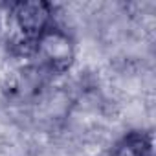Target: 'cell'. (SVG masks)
<instances>
[{
	"mask_svg": "<svg viewBox=\"0 0 156 156\" xmlns=\"http://www.w3.org/2000/svg\"><path fill=\"white\" fill-rule=\"evenodd\" d=\"M33 57L39 61L37 66L50 75L68 72L75 61V44L72 35L61 26L51 24L37 37Z\"/></svg>",
	"mask_w": 156,
	"mask_h": 156,
	"instance_id": "1",
	"label": "cell"
},
{
	"mask_svg": "<svg viewBox=\"0 0 156 156\" xmlns=\"http://www.w3.org/2000/svg\"><path fill=\"white\" fill-rule=\"evenodd\" d=\"M55 8L42 0H28V2H15L9 6V28L11 33L20 35L30 41L46 31L53 22Z\"/></svg>",
	"mask_w": 156,
	"mask_h": 156,
	"instance_id": "2",
	"label": "cell"
},
{
	"mask_svg": "<svg viewBox=\"0 0 156 156\" xmlns=\"http://www.w3.org/2000/svg\"><path fill=\"white\" fill-rule=\"evenodd\" d=\"M149 154H151V143L141 134L127 136L112 151V156H149Z\"/></svg>",
	"mask_w": 156,
	"mask_h": 156,
	"instance_id": "3",
	"label": "cell"
}]
</instances>
